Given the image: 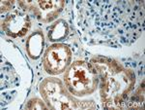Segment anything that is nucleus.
Segmentation results:
<instances>
[{
    "label": "nucleus",
    "mask_w": 145,
    "mask_h": 110,
    "mask_svg": "<svg viewBox=\"0 0 145 110\" xmlns=\"http://www.w3.org/2000/svg\"><path fill=\"white\" fill-rule=\"evenodd\" d=\"M90 64L101 79L103 105L106 108H121L123 99L135 83L133 72L106 58H95Z\"/></svg>",
    "instance_id": "obj_1"
},
{
    "label": "nucleus",
    "mask_w": 145,
    "mask_h": 110,
    "mask_svg": "<svg viewBox=\"0 0 145 110\" xmlns=\"http://www.w3.org/2000/svg\"><path fill=\"white\" fill-rule=\"evenodd\" d=\"M70 93L76 97L91 95L97 88L98 75L91 64L76 60L70 65L64 76Z\"/></svg>",
    "instance_id": "obj_2"
},
{
    "label": "nucleus",
    "mask_w": 145,
    "mask_h": 110,
    "mask_svg": "<svg viewBox=\"0 0 145 110\" xmlns=\"http://www.w3.org/2000/svg\"><path fill=\"white\" fill-rule=\"evenodd\" d=\"M40 92L51 109L94 108L89 106L90 101H79L72 97V95H70L58 79L46 78L41 84Z\"/></svg>",
    "instance_id": "obj_3"
},
{
    "label": "nucleus",
    "mask_w": 145,
    "mask_h": 110,
    "mask_svg": "<svg viewBox=\"0 0 145 110\" xmlns=\"http://www.w3.org/2000/svg\"><path fill=\"white\" fill-rule=\"evenodd\" d=\"M72 52L65 44L56 43L48 47L44 54V68L48 74L57 75L64 71L71 62Z\"/></svg>",
    "instance_id": "obj_4"
},
{
    "label": "nucleus",
    "mask_w": 145,
    "mask_h": 110,
    "mask_svg": "<svg viewBox=\"0 0 145 110\" xmlns=\"http://www.w3.org/2000/svg\"><path fill=\"white\" fill-rule=\"evenodd\" d=\"M20 7L31 11L43 23H50L57 18L62 11L65 2L63 0H37V1H25L20 0L18 2Z\"/></svg>",
    "instance_id": "obj_5"
},
{
    "label": "nucleus",
    "mask_w": 145,
    "mask_h": 110,
    "mask_svg": "<svg viewBox=\"0 0 145 110\" xmlns=\"http://www.w3.org/2000/svg\"><path fill=\"white\" fill-rule=\"evenodd\" d=\"M30 19L27 15L18 10L12 12L2 21V29L11 37H22L30 28Z\"/></svg>",
    "instance_id": "obj_6"
},
{
    "label": "nucleus",
    "mask_w": 145,
    "mask_h": 110,
    "mask_svg": "<svg viewBox=\"0 0 145 110\" xmlns=\"http://www.w3.org/2000/svg\"><path fill=\"white\" fill-rule=\"evenodd\" d=\"M45 45V38L41 31L33 32L26 40V52L30 58L36 60L42 54Z\"/></svg>",
    "instance_id": "obj_7"
},
{
    "label": "nucleus",
    "mask_w": 145,
    "mask_h": 110,
    "mask_svg": "<svg viewBox=\"0 0 145 110\" xmlns=\"http://www.w3.org/2000/svg\"><path fill=\"white\" fill-rule=\"evenodd\" d=\"M68 31H69V27L67 23L63 20H59L50 27L48 38L52 42L62 40L68 35Z\"/></svg>",
    "instance_id": "obj_8"
},
{
    "label": "nucleus",
    "mask_w": 145,
    "mask_h": 110,
    "mask_svg": "<svg viewBox=\"0 0 145 110\" xmlns=\"http://www.w3.org/2000/svg\"><path fill=\"white\" fill-rule=\"evenodd\" d=\"M26 109H46L48 107L46 104L39 99H32L28 101L27 105L25 106Z\"/></svg>",
    "instance_id": "obj_9"
},
{
    "label": "nucleus",
    "mask_w": 145,
    "mask_h": 110,
    "mask_svg": "<svg viewBox=\"0 0 145 110\" xmlns=\"http://www.w3.org/2000/svg\"><path fill=\"white\" fill-rule=\"evenodd\" d=\"M12 3H13V2H10V1H2L1 2V12L8 11L9 9H10Z\"/></svg>",
    "instance_id": "obj_10"
}]
</instances>
